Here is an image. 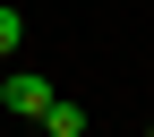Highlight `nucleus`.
I'll list each match as a JSON object with an SVG mask.
<instances>
[{"instance_id": "nucleus-1", "label": "nucleus", "mask_w": 154, "mask_h": 137, "mask_svg": "<svg viewBox=\"0 0 154 137\" xmlns=\"http://www.w3.org/2000/svg\"><path fill=\"white\" fill-rule=\"evenodd\" d=\"M0 103H9V120H43V111L60 103V94H51L34 69H9V77H0Z\"/></svg>"}, {"instance_id": "nucleus-2", "label": "nucleus", "mask_w": 154, "mask_h": 137, "mask_svg": "<svg viewBox=\"0 0 154 137\" xmlns=\"http://www.w3.org/2000/svg\"><path fill=\"white\" fill-rule=\"evenodd\" d=\"M43 137H86V111H77V103H51L43 111Z\"/></svg>"}, {"instance_id": "nucleus-4", "label": "nucleus", "mask_w": 154, "mask_h": 137, "mask_svg": "<svg viewBox=\"0 0 154 137\" xmlns=\"http://www.w3.org/2000/svg\"><path fill=\"white\" fill-rule=\"evenodd\" d=\"M146 137H154V129H146Z\"/></svg>"}, {"instance_id": "nucleus-3", "label": "nucleus", "mask_w": 154, "mask_h": 137, "mask_svg": "<svg viewBox=\"0 0 154 137\" xmlns=\"http://www.w3.org/2000/svg\"><path fill=\"white\" fill-rule=\"evenodd\" d=\"M17 43H26V17H17V9H9V0H0V60H9V51H17Z\"/></svg>"}]
</instances>
